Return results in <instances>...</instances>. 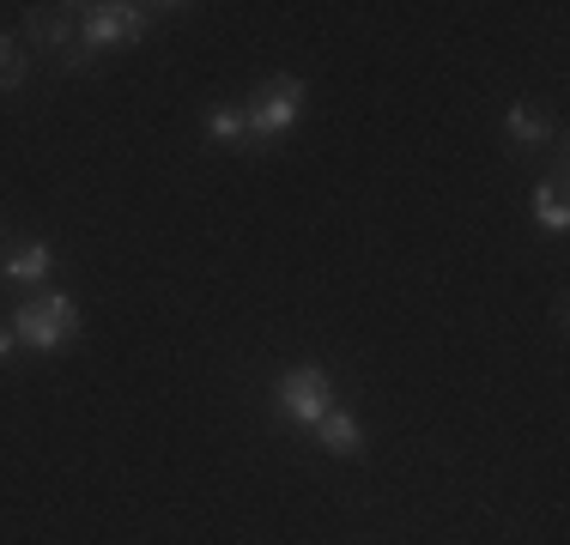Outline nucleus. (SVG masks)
<instances>
[{
  "label": "nucleus",
  "instance_id": "1",
  "mask_svg": "<svg viewBox=\"0 0 570 545\" xmlns=\"http://www.w3.org/2000/svg\"><path fill=\"white\" fill-rule=\"evenodd\" d=\"M304 98H309V86L304 79H267L262 91H255L249 103H243V140L255 146V152H274V146L285 140V133L304 121Z\"/></svg>",
  "mask_w": 570,
  "mask_h": 545
},
{
  "label": "nucleus",
  "instance_id": "2",
  "mask_svg": "<svg viewBox=\"0 0 570 545\" xmlns=\"http://www.w3.org/2000/svg\"><path fill=\"white\" fill-rule=\"evenodd\" d=\"M79 12V54L67 67H86V54L128 49L158 24V7H134V0H104V7H73Z\"/></svg>",
  "mask_w": 570,
  "mask_h": 545
},
{
  "label": "nucleus",
  "instance_id": "3",
  "mask_svg": "<svg viewBox=\"0 0 570 545\" xmlns=\"http://www.w3.org/2000/svg\"><path fill=\"white\" fill-rule=\"evenodd\" d=\"M12 334H19V346H31V351H61V346L79 339V304L67 291H37V297L19 304Z\"/></svg>",
  "mask_w": 570,
  "mask_h": 545
},
{
  "label": "nucleus",
  "instance_id": "4",
  "mask_svg": "<svg viewBox=\"0 0 570 545\" xmlns=\"http://www.w3.org/2000/svg\"><path fill=\"white\" fill-rule=\"evenodd\" d=\"M274 400H279V418H292V425H322L334 413V382L322 364H297V370L279 376Z\"/></svg>",
  "mask_w": 570,
  "mask_h": 545
},
{
  "label": "nucleus",
  "instance_id": "5",
  "mask_svg": "<svg viewBox=\"0 0 570 545\" xmlns=\"http://www.w3.org/2000/svg\"><path fill=\"white\" fill-rule=\"evenodd\" d=\"M24 43L56 49V54L73 61V54H79V12L73 7H31V12H24Z\"/></svg>",
  "mask_w": 570,
  "mask_h": 545
},
{
  "label": "nucleus",
  "instance_id": "6",
  "mask_svg": "<svg viewBox=\"0 0 570 545\" xmlns=\"http://www.w3.org/2000/svg\"><path fill=\"white\" fill-rule=\"evenodd\" d=\"M49 272H56V249H49V242H19V249L0 261V279H12V285H43Z\"/></svg>",
  "mask_w": 570,
  "mask_h": 545
},
{
  "label": "nucleus",
  "instance_id": "7",
  "mask_svg": "<svg viewBox=\"0 0 570 545\" xmlns=\"http://www.w3.org/2000/svg\"><path fill=\"white\" fill-rule=\"evenodd\" d=\"M528 207H534V225L540 230H552V237H564V230H570V195H564L559 176H552V182H540Z\"/></svg>",
  "mask_w": 570,
  "mask_h": 545
},
{
  "label": "nucleus",
  "instance_id": "8",
  "mask_svg": "<svg viewBox=\"0 0 570 545\" xmlns=\"http://www.w3.org/2000/svg\"><path fill=\"white\" fill-rule=\"evenodd\" d=\"M316 436H322V448H328V455H358V448H364V425L346 413V406H334V413L316 425Z\"/></svg>",
  "mask_w": 570,
  "mask_h": 545
},
{
  "label": "nucleus",
  "instance_id": "9",
  "mask_svg": "<svg viewBox=\"0 0 570 545\" xmlns=\"http://www.w3.org/2000/svg\"><path fill=\"white\" fill-rule=\"evenodd\" d=\"M547 133H552V121L540 116L534 103H510V109H504V140H510V146H540Z\"/></svg>",
  "mask_w": 570,
  "mask_h": 545
},
{
  "label": "nucleus",
  "instance_id": "10",
  "mask_svg": "<svg viewBox=\"0 0 570 545\" xmlns=\"http://www.w3.org/2000/svg\"><path fill=\"white\" fill-rule=\"evenodd\" d=\"M24 79H31V54H24L19 37L0 31V91H19Z\"/></svg>",
  "mask_w": 570,
  "mask_h": 545
},
{
  "label": "nucleus",
  "instance_id": "11",
  "mask_svg": "<svg viewBox=\"0 0 570 545\" xmlns=\"http://www.w3.org/2000/svg\"><path fill=\"white\" fill-rule=\"evenodd\" d=\"M207 133H213L219 146H243V109L213 103V109H207Z\"/></svg>",
  "mask_w": 570,
  "mask_h": 545
},
{
  "label": "nucleus",
  "instance_id": "12",
  "mask_svg": "<svg viewBox=\"0 0 570 545\" xmlns=\"http://www.w3.org/2000/svg\"><path fill=\"white\" fill-rule=\"evenodd\" d=\"M12 351H19V334H12V327H0V364H12Z\"/></svg>",
  "mask_w": 570,
  "mask_h": 545
}]
</instances>
